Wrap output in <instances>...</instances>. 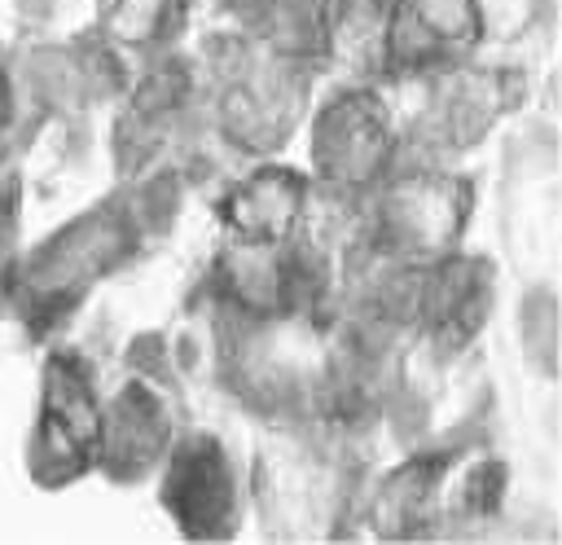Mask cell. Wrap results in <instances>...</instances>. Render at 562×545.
<instances>
[{"label": "cell", "mask_w": 562, "mask_h": 545, "mask_svg": "<svg viewBox=\"0 0 562 545\" xmlns=\"http://www.w3.org/2000/svg\"><path fill=\"white\" fill-rule=\"evenodd\" d=\"M167 497H171V514L193 519V510H202V527H215L211 510H224L228 501V475H224V457L215 444L198 440V444H184L176 457H171V475H167Z\"/></svg>", "instance_id": "6da1fadb"}]
</instances>
